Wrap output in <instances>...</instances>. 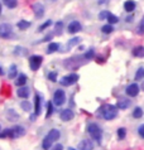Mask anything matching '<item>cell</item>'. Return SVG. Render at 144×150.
Wrapping results in <instances>:
<instances>
[{"label":"cell","instance_id":"obj_1","mask_svg":"<svg viewBox=\"0 0 144 150\" xmlns=\"http://www.w3.org/2000/svg\"><path fill=\"white\" fill-rule=\"evenodd\" d=\"M60 136H61L60 130H56V129L51 130V131L48 132V135L46 136V137H44V140H43V144H42V146H43V149H44V150L51 149V146H52V144H53L56 140L60 139Z\"/></svg>","mask_w":144,"mask_h":150},{"label":"cell","instance_id":"obj_2","mask_svg":"<svg viewBox=\"0 0 144 150\" xmlns=\"http://www.w3.org/2000/svg\"><path fill=\"white\" fill-rule=\"evenodd\" d=\"M100 114L105 120H114L118 116V107L114 105H104L100 109Z\"/></svg>","mask_w":144,"mask_h":150},{"label":"cell","instance_id":"obj_3","mask_svg":"<svg viewBox=\"0 0 144 150\" xmlns=\"http://www.w3.org/2000/svg\"><path fill=\"white\" fill-rule=\"evenodd\" d=\"M87 131H88V134H90V136L94 140H97V141L101 140V136H103V130L100 129L99 125L90 124V125H88V127H87Z\"/></svg>","mask_w":144,"mask_h":150},{"label":"cell","instance_id":"obj_4","mask_svg":"<svg viewBox=\"0 0 144 150\" xmlns=\"http://www.w3.org/2000/svg\"><path fill=\"white\" fill-rule=\"evenodd\" d=\"M77 81H78V74H76V73H71V74H68V76L62 77L61 80H60V83H61L62 86L68 87V86L75 85V83L77 82Z\"/></svg>","mask_w":144,"mask_h":150},{"label":"cell","instance_id":"obj_5","mask_svg":"<svg viewBox=\"0 0 144 150\" xmlns=\"http://www.w3.org/2000/svg\"><path fill=\"white\" fill-rule=\"evenodd\" d=\"M66 102V93L63 90H57L53 95V103L56 106H62Z\"/></svg>","mask_w":144,"mask_h":150},{"label":"cell","instance_id":"obj_6","mask_svg":"<svg viewBox=\"0 0 144 150\" xmlns=\"http://www.w3.org/2000/svg\"><path fill=\"white\" fill-rule=\"evenodd\" d=\"M11 35H13V28L10 24H8V23L0 24V37L5 38V39H9Z\"/></svg>","mask_w":144,"mask_h":150},{"label":"cell","instance_id":"obj_7","mask_svg":"<svg viewBox=\"0 0 144 150\" xmlns=\"http://www.w3.org/2000/svg\"><path fill=\"white\" fill-rule=\"evenodd\" d=\"M42 62H43L42 56H32L29 58V67H31L32 71H37L42 66Z\"/></svg>","mask_w":144,"mask_h":150},{"label":"cell","instance_id":"obj_8","mask_svg":"<svg viewBox=\"0 0 144 150\" xmlns=\"http://www.w3.org/2000/svg\"><path fill=\"white\" fill-rule=\"evenodd\" d=\"M32 9H33V13H34V15L37 16L38 19L42 18V16L44 15V6H43V4H41V3H34L32 5Z\"/></svg>","mask_w":144,"mask_h":150},{"label":"cell","instance_id":"obj_9","mask_svg":"<svg viewBox=\"0 0 144 150\" xmlns=\"http://www.w3.org/2000/svg\"><path fill=\"white\" fill-rule=\"evenodd\" d=\"M60 117H61L62 121H71V120L75 117V114H73V111H72V110H70V109H65V110H62V111H61Z\"/></svg>","mask_w":144,"mask_h":150},{"label":"cell","instance_id":"obj_10","mask_svg":"<svg viewBox=\"0 0 144 150\" xmlns=\"http://www.w3.org/2000/svg\"><path fill=\"white\" fill-rule=\"evenodd\" d=\"M125 92L128 96H130V97H135V96H138V93H139V86L137 83H132V85H129L126 87Z\"/></svg>","mask_w":144,"mask_h":150},{"label":"cell","instance_id":"obj_11","mask_svg":"<svg viewBox=\"0 0 144 150\" xmlns=\"http://www.w3.org/2000/svg\"><path fill=\"white\" fill-rule=\"evenodd\" d=\"M81 24H80L78 22H72L68 24V28H67V32L70 33V34H76V33H78L80 30H81Z\"/></svg>","mask_w":144,"mask_h":150},{"label":"cell","instance_id":"obj_12","mask_svg":"<svg viewBox=\"0 0 144 150\" xmlns=\"http://www.w3.org/2000/svg\"><path fill=\"white\" fill-rule=\"evenodd\" d=\"M11 130V139H15V137H20L25 134V130L23 126H14Z\"/></svg>","mask_w":144,"mask_h":150},{"label":"cell","instance_id":"obj_13","mask_svg":"<svg viewBox=\"0 0 144 150\" xmlns=\"http://www.w3.org/2000/svg\"><path fill=\"white\" fill-rule=\"evenodd\" d=\"M78 149L80 150H92L94 149V143L91 140H82L78 144Z\"/></svg>","mask_w":144,"mask_h":150},{"label":"cell","instance_id":"obj_14","mask_svg":"<svg viewBox=\"0 0 144 150\" xmlns=\"http://www.w3.org/2000/svg\"><path fill=\"white\" fill-rule=\"evenodd\" d=\"M129 106H130V100H128V98L121 97V98L118 100V102H116V107L120 110H125V109H128Z\"/></svg>","mask_w":144,"mask_h":150},{"label":"cell","instance_id":"obj_15","mask_svg":"<svg viewBox=\"0 0 144 150\" xmlns=\"http://www.w3.org/2000/svg\"><path fill=\"white\" fill-rule=\"evenodd\" d=\"M34 100H36V101H34V114L39 115L41 114V95L36 93Z\"/></svg>","mask_w":144,"mask_h":150},{"label":"cell","instance_id":"obj_16","mask_svg":"<svg viewBox=\"0 0 144 150\" xmlns=\"http://www.w3.org/2000/svg\"><path fill=\"white\" fill-rule=\"evenodd\" d=\"M135 6H137V4H135V1H133V0H126L124 3V9L128 11V13H132L135 9Z\"/></svg>","mask_w":144,"mask_h":150},{"label":"cell","instance_id":"obj_17","mask_svg":"<svg viewBox=\"0 0 144 150\" xmlns=\"http://www.w3.org/2000/svg\"><path fill=\"white\" fill-rule=\"evenodd\" d=\"M27 80H28L27 76L22 73V74H19L18 78H16V80H15V85L18 86V87H24V85H25V83H27Z\"/></svg>","mask_w":144,"mask_h":150},{"label":"cell","instance_id":"obj_18","mask_svg":"<svg viewBox=\"0 0 144 150\" xmlns=\"http://www.w3.org/2000/svg\"><path fill=\"white\" fill-rule=\"evenodd\" d=\"M16 93H18V96L19 97H22V98H28L29 88L28 87H20V88H18V91H16Z\"/></svg>","mask_w":144,"mask_h":150},{"label":"cell","instance_id":"obj_19","mask_svg":"<svg viewBox=\"0 0 144 150\" xmlns=\"http://www.w3.org/2000/svg\"><path fill=\"white\" fill-rule=\"evenodd\" d=\"M58 49H60V44L58 43H51L48 45V48H47V54H51V53H54V52H57Z\"/></svg>","mask_w":144,"mask_h":150},{"label":"cell","instance_id":"obj_20","mask_svg":"<svg viewBox=\"0 0 144 150\" xmlns=\"http://www.w3.org/2000/svg\"><path fill=\"white\" fill-rule=\"evenodd\" d=\"M133 56H135V57H144V47H142V45L135 47L133 49Z\"/></svg>","mask_w":144,"mask_h":150},{"label":"cell","instance_id":"obj_21","mask_svg":"<svg viewBox=\"0 0 144 150\" xmlns=\"http://www.w3.org/2000/svg\"><path fill=\"white\" fill-rule=\"evenodd\" d=\"M4 5L8 6L9 9H14V8H16V5H18V1L16 0H3Z\"/></svg>","mask_w":144,"mask_h":150},{"label":"cell","instance_id":"obj_22","mask_svg":"<svg viewBox=\"0 0 144 150\" xmlns=\"http://www.w3.org/2000/svg\"><path fill=\"white\" fill-rule=\"evenodd\" d=\"M31 27V22H27V20H20L18 22V28L20 30H25V29H28Z\"/></svg>","mask_w":144,"mask_h":150},{"label":"cell","instance_id":"obj_23","mask_svg":"<svg viewBox=\"0 0 144 150\" xmlns=\"http://www.w3.org/2000/svg\"><path fill=\"white\" fill-rule=\"evenodd\" d=\"M8 77L10 78V80H14L16 77V66L15 64H11L10 68H9V74H8Z\"/></svg>","mask_w":144,"mask_h":150},{"label":"cell","instance_id":"obj_24","mask_svg":"<svg viewBox=\"0 0 144 150\" xmlns=\"http://www.w3.org/2000/svg\"><path fill=\"white\" fill-rule=\"evenodd\" d=\"M80 42H81V38H78V37H75V38H72L68 43H67V48H71V47H75V45H77Z\"/></svg>","mask_w":144,"mask_h":150},{"label":"cell","instance_id":"obj_25","mask_svg":"<svg viewBox=\"0 0 144 150\" xmlns=\"http://www.w3.org/2000/svg\"><path fill=\"white\" fill-rule=\"evenodd\" d=\"M113 30H114V27L111 24H106V25H104L101 28V32H103L104 34H110V33H113Z\"/></svg>","mask_w":144,"mask_h":150},{"label":"cell","instance_id":"obj_26","mask_svg":"<svg viewBox=\"0 0 144 150\" xmlns=\"http://www.w3.org/2000/svg\"><path fill=\"white\" fill-rule=\"evenodd\" d=\"M106 20L109 22V24H111V25H113V24H116L118 22H119V18H118L116 15H114V14H111V13H110Z\"/></svg>","mask_w":144,"mask_h":150},{"label":"cell","instance_id":"obj_27","mask_svg":"<svg viewBox=\"0 0 144 150\" xmlns=\"http://www.w3.org/2000/svg\"><path fill=\"white\" fill-rule=\"evenodd\" d=\"M143 116V110L140 109V107H135L134 111H133V117L135 119H140Z\"/></svg>","mask_w":144,"mask_h":150},{"label":"cell","instance_id":"obj_28","mask_svg":"<svg viewBox=\"0 0 144 150\" xmlns=\"http://www.w3.org/2000/svg\"><path fill=\"white\" fill-rule=\"evenodd\" d=\"M135 80L139 81V80H144V68H139L135 73Z\"/></svg>","mask_w":144,"mask_h":150},{"label":"cell","instance_id":"obj_29","mask_svg":"<svg viewBox=\"0 0 144 150\" xmlns=\"http://www.w3.org/2000/svg\"><path fill=\"white\" fill-rule=\"evenodd\" d=\"M125 136H126V130L124 127H120L119 130H118V137H119L120 140H123Z\"/></svg>","mask_w":144,"mask_h":150},{"label":"cell","instance_id":"obj_30","mask_svg":"<svg viewBox=\"0 0 144 150\" xmlns=\"http://www.w3.org/2000/svg\"><path fill=\"white\" fill-rule=\"evenodd\" d=\"M51 25H52V20H47V22H44V23L39 27V29H38V30H39V32H43L46 28H49Z\"/></svg>","mask_w":144,"mask_h":150},{"label":"cell","instance_id":"obj_31","mask_svg":"<svg viewBox=\"0 0 144 150\" xmlns=\"http://www.w3.org/2000/svg\"><path fill=\"white\" fill-rule=\"evenodd\" d=\"M94 56H95V52H94V49H90V51H88V52H86V53H85L83 58H85V59H91V58H94Z\"/></svg>","mask_w":144,"mask_h":150},{"label":"cell","instance_id":"obj_32","mask_svg":"<svg viewBox=\"0 0 144 150\" xmlns=\"http://www.w3.org/2000/svg\"><path fill=\"white\" fill-rule=\"evenodd\" d=\"M20 106H22V109L24 111H31V103H29L28 101H23L22 103H20Z\"/></svg>","mask_w":144,"mask_h":150},{"label":"cell","instance_id":"obj_33","mask_svg":"<svg viewBox=\"0 0 144 150\" xmlns=\"http://www.w3.org/2000/svg\"><path fill=\"white\" fill-rule=\"evenodd\" d=\"M109 11L108 10H103L101 13L99 14V20H104V19H108V16H109Z\"/></svg>","mask_w":144,"mask_h":150},{"label":"cell","instance_id":"obj_34","mask_svg":"<svg viewBox=\"0 0 144 150\" xmlns=\"http://www.w3.org/2000/svg\"><path fill=\"white\" fill-rule=\"evenodd\" d=\"M52 111H53V109H52V102L48 101V102H47V115H46V116H47V117H49V116L52 115Z\"/></svg>","mask_w":144,"mask_h":150},{"label":"cell","instance_id":"obj_35","mask_svg":"<svg viewBox=\"0 0 144 150\" xmlns=\"http://www.w3.org/2000/svg\"><path fill=\"white\" fill-rule=\"evenodd\" d=\"M48 80H51L52 82H56L57 81V72H51V73H48Z\"/></svg>","mask_w":144,"mask_h":150},{"label":"cell","instance_id":"obj_36","mask_svg":"<svg viewBox=\"0 0 144 150\" xmlns=\"http://www.w3.org/2000/svg\"><path fill=\"white\" fill-rule=\"evenodd\" d=\"M62 28H63V23L62 22H57L56 23V32H57V34H61Z\"/></svg>","mask_w":144,"mask_h":150},{"label":"cell","instance_id":"obj_37","mask_svg":"<svg viewBox=\"0 0 144 150\" xmlns=\"http://www.w3.org/2000/svg\"><path fill=\"white\" fill-rule=\"evenodd\" d=\"M138 34H144V16H143V19H142L140 25L138 27Z\"/></svg>","mask_w":144,"mask_h":150},{"label":"cell","instance_id":"obj_38","mask_svg":"<svg viewBox=\"0 0 144 150\" xmlns=\"http://www.w3.org/2000/svg\"><path fill=\"white\" fill-rule=\"evenodd\" d=\"M138 132H139V135H140V137H143V139H144V124L139 126V129H138Z\"/></svg>","mask_w":144,"mask_h":150},{"label":"cell","instance_id":"obj_39","mask_svg":"<svg viewBox=\"0 0 144 150\" xmlns=\"http://www.w3.org/2000/svg\"><path fill=\"white\" fill-rule=\"evenodd\" d=\"M52 150H63V146H62L61 144H56V145H54V146L52 148Z\"/></svg>","mask_w":144,"mask_h":150},{"label":"cell","instance_id":"obj_40","mask_svg":"<svg viewBox=\"0 0 144 150\" xmlns=\"http://www.w3.org/2000/svg\"><path fill=\"white\" fill-rule=\"evenodd\" d=\"M106 1H108V0H97V3H99V4H105Z\"/></svg>","mask_w":144,"mask_h":150},{"label":"cell","instance_id":"obj_41","mask_svg":"<svg viewBox=\"0 0 144 150\" xmlns=\"http://www.w3.org/2000/svg\"><path fill=\"white\" fill-rule=\"evenodd\" d=\"M133 20V16H128V18H126V22H132Z\"/></svg>","mask_w":144,"mask_h":150},{"label":"cell","instance_id":"obj_42","mask_svg":"<svg viewBox=\"0 0 144 150\" xmlns=\"http://www.w3.org/2000/svg\"><path fill=\"white\" fill-rule=\"evenodd\" d=\"M3 74H4V71H3L1 67H0V76H3Z\"/></svg>","mask_w":144,"mask_h":150},{"label":"cell","instance_id":"obj_43","mask_svg":"<svg viewBox=\"0 0 144 150\" xmlns=\"http://www.w3.org/2000/svg\"><path fill=\"white\" fill-rule=\"evenodd\" d=\"M0 15H1V3H0Z\"/></svg>","mask_w":144,"mask_h":150},{"label":"cell","instance_id":"obj_44","mask_svg":"<svg viewBox=\"0 0 144 150\" xmlns=\"http://www.w3.org/2000/svg\"><path fill=\"white\" fill-rule=\"evenodd\" d=\"M142 88H143V91H144V81H143V83H142Z\"/></svg>","mask_w":144,"mask_h":150},{"label":"cell","instance_id":"obj_45","mask_svg":"<svg viewBox=\"0 0 144 150\" xmlns=\"http://www.w3.org/2000/svg\"><path fill=\"white\" fill-rule=\"evenodd\" d=\"M68 150H76V149H73V148H68Z\"/></svg>","mask_w":144,"mask_h":150},{"label":"cell","instance_id":"obj_46","mask_svg":"<svg viewBox=\"0 0 144 150\" xmlns=\"http://www.w3.org/2000/svg\"><path fill=\"white\" fill-rule=\"evenodd\" d=\"M0 131H1V126H0Z\"/></svg>","mask_w":144,"mask_h":150}]
</instances>
